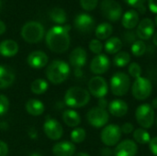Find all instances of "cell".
<instances>
[{"instance_id": "1", "label": "cell", "mask_w": 157, "mask_h": 156, "mask_svg": "<svg viewBox=\"0 0 157 156\" xmlns=\"http://www.w3.org/2000/svg\"><path fill=\"white\" fill-rule=\"evenodd\" d=\"M71 27L67 26H53L49 29L46 34V44L47 47L53 52L63 53L70 46V36L69 30Z\"/></svg>"}, {"instance_id": "2", "label": "cell", "mask_w": 157, "mask_h": 156, "mask_svg": "<svg viewBox=\"0 0 157 156\" xmlns=\"http://www.w3.org/2000/svg\"><path fill=\"white\" fill-rule=\"evenodd\" d=\"M69 64L62 60L52 61L46 69V76L53 85H60L63 83L70 74Z\"/></svg>"}, {"instance_id": "3", "label": "cell", "mask_w": 157, "mask_h": 156, "mask_svg": "<svg viewBox=\"0 0 157 156\" xmlns=\"http://www.w3.org/2000/svg\"><path fill=\"white\" fill-rule=\"evenodd\" d=\"M90 101L89 92L80 86L70 87L64 95V104L73 108H79L86 106Z\"/></svg>"}, {"instance_id": "4", "label": "cell", "mask_w": 157, "mask_h": 156, "mask_svg": "<svg viewBox=\"0 0 157 156\" xmlns=\"http://www.w3.org/2000/svg\"><path fill=\"white\" fill-rule=\"evenodd\" d=\"M21 37L29 43H37L44 37V27L37 21H29L21 29Z\"/></svg>"}, {"instance_id": "5", "label": "cell", "mask_w": 157, "mask_h": 156, "mask_svg": "<svg viewBox=\"0 0 157 156\" xmlns=\"http://www.w3.org/2000/svg\"><path fill=\"white\" fill-rule=\"evenodd\" d=\"M131 86V79L123 72H117L110 79V89L113 95L117 97L124 96L128 93Z\"/></svg>"}, {"instance_id": "6", "label": "cell", "mask_w": 157, "mask_h": 156, "mask_svg": "<svg viewBox=\"0 0 157 156\" xmlns=\"http://www.w3.org/2000/svg\"><path fill=\"white\" fill-rule=\"evenodd\" d=\"M135 118L143 129H150L153 127L155 120V109L149 104H142L136 108Z\"/></svg>"}, {"instance_id": "7", "label": "cell", "mask_w": 157, "mask_h": 156, "mask_svg": "<svg viewBox=\"0 0 157 156\" xmlns=\"http://www.w3.org/2000/svg\"><path fill=\"white\" fill-rule=\"evenodd\" d=\"M152 90H153V86L151 81L148 78L143 76L136 78L132 87V96L134 97L135 99L140 101L148 98L152 94Z\"/></svg>"}, {"instance_id": "8", "label": "cell", "mask_w": 157, "mask_h": 156, "mask_svg": "<svg viewBox=\"0 0 157 156\" xmlns=\"http://www.w3.org/2000/svg\"><path fill=\"white\" fill-rule=\"evenodd\" d=\"M121 138V129L117 124H109L103 128L100 133L101 142L108 147L118 144Z\"/></svg>"}, {"instance_id": "9", "label": "cell", "mask_w": 157, "mask_h": 156, "mask_svg": "<svg viewBox=\"0 0 157 156\" xmlns=\"http://www.w3.org/2000/svg\"><path fill=\"white\" fill-rule=\"evenodd\" d=\"M109 113L106 109H103L99 107H95L89 109L86 114L87 122L94 128L99 129L107 125L109 122Z\"/></svg>"}, {"instance_id": "10", "label": "cell", "mask_w": 157, "mask_h": 156, "mask_svg": "<svg viewBox=\"0 0 157 156\" xmlns=\"http://www.w3.org/2000/svg\"><path fill=\"white\" fill-rule=\"evenodd\" d=\"M102 15L110 21H118L122 15V7L115 0H103L100 4Z\"/></svg>"}, {"instance_id": "11", "label": "cell", "mask_w": 157, "mask_h": 156, "mask_svg": "<svg viewBox=\"0 0 157 156\" xmlns=\"http://www.w3.org/2000/svg\"><path fill=\"white\" fill-rule=\"evenodd\" d=\"M88 92L97 98H103L109 92L106 79L99 75L92 77L88 82Z\"/></svg>"}, {"instance_id": "12", "label": "cell", "mask_w": 157, "mask_h": 156, "mask_svg": "<svg viewBox=\"0 0 157 156\" xmlns=\"http://www.w3.org/2000/svg\"><path fill=\"white\" fill-rule=\"evenodd\" d=\"M43 131L46 136L52 141H57L61 139L63 134V129L60 122L57 121L55 119L49 117L45 120L43 123Z\"/></svg>"}, {"instance_id": "13", "label": "cell", "mask_w": 157, "mask_h": 156, "mask_svg": "<svg viewBox=\"0 0 157 156\" xmlns=\"http://www.w3.org/2000/svg\"><path fill=\"white\" fill-rule=\"evenodd\" d=\"M110 66V61L105 54H98L93 58L90 63V70L95 74H105Z\"/></svg>"}, {"instance_id": "14", "label": "cell", "mask_w": 157, "mask_h": 156, "mask_svg": "<svg viewBox=\"0 0 157 156\" xmlns=\"http://www.w3.org/2000/svg\"><path fill=\"white\" fill-rule=\"evenodd\" d=\"M75 27L82 33H89L95 27V20L90 15L82 13L75 17Z\"/></svg>"}, {"instance_id": "15", "label": "cell", "mask_w": 157, "mask_h": 156, "mask_svg": "<svg viewBox=\"0 0 157 156\" xmlns=\"http://www.w3.org/2000/svg\"><path fill=\"white\" fill-rule=\"evenodd\" d=\"M137 152L138 146L134 141L124 140L116 146L114 156H136Z\"/></svg>"}, {"instance_id": "16", "label": "cell", "mask_w": 157, "mask_h": 156, "mask_svg": "<svg viewBox=\"0 0 157 156\" xmlns=\"http://www.w3.org/2000/svg\"><path fill=\"white\" fill-rule=\"evenodd\" d=\"M136 33L142 40H149L155 34V22L151 18H144L138 24Z\"/></svg>"}, {"instance_id": "17", "label": "cell", "mask_w": 157, "mask_h": 156, "mask_svg": "<svg viewBox=\"0 0 157 156\" xmlns=\"http://www.w3.org/2000/svg\"><path fill=\"white\" fill-rule=\"evenodd\" d=\"M49 58L47 54L41 51H35L29 54L27 58L28 64L33 69H41L48 63Z\"/></svg>"}, {"instance_id": "18", "label": "cell", "mask_w": 157, "mask_h": 156, "mask_svg": "<svg viewBox=\"0 0 157 156\" xmlns=\"http://www.w3.org/2000/svg\"><path fill=\"white\" fill-rule=\"evenodd\" d=\"M87 53L86 51L82 47H77L72 51L69 56L70 63L75 69H81L86 63Z\"/></svg>"}, {"instance_id": "19", "label": "cell", "mask_w": 157, "mask_h": 156, "mask_svg": "<svg viewBox=\"0 0 157 156\" xmlns=\"http://www.w3.org/2000/svg\"><path fill=\"white\" fill-rule=\"evenodd\" d=\"M16 79L14 70L7 65L0 64V89L9 87Z\"/></svg>"}, {"instance_id": "20", "label": "cell", "mask_w": 157, "mask_h": 156, "mask_svg": "<svg viewBox=\"0 0 157 156\" xmlns=\"http://www.w3.org/2000/svg\"><path fill=\"white\" fill-rule=\"evenodd\" d=\"M75 153V146L72 142L63 141L55 143L52 147L54 156H73Z\"/></svg>"}, {"instance_id": "21", "label": "cell", "mask_w": 157, "mask_h": 156, "mask_svg": "<svg viewBox=\"0 0 157 156\" xmlns=\"http://www.w3.org/2000/svg\"><path fill=\"white\" fill-rule=\"evenodd\" d=\"M129 109L128 104L122 99H114L109 104V113L117 118L123 117L127 114Z\"/></svg>"}, {"instance_id": "22", "label": "cell", "mask_w": 157, "mask_h": 156, "mask_svg": "<svg viewBox=\"0 0 157 156\" xmlns=\"http://www.w3.org/2000/svg\"><path fill=\"white\" fill-rule=\"evenodd\" d=\"M18 51V45L13 40H5L0 42V54L4 57H13Z\"/></svg>"}, {"instance_id": "23", "label": "cell", "mask_w": 157, "mask_h": 156, "mask_svg": "<svg viewBox=\"0 0 157 156\" xmlns=\"http://www.w3.org/2000/svg\"><path fill=\"white\" fill-rule=\"evenodd\" d=\"M121 23L125 29H134L139 24V14L137 13L136 10H133V9L128 10L122 16Z\"/></svg>"}, {"instance_id": "24", "label": "cell", "mask_w": 157, "mask_h": 156, "mask_svg": "<svg viewBox=\"0 0 157 156\" xmlns=\"http://www.w3.org/2000/svg\"><path fill=\"white\" fill-rule=\"evenodd\" d=\"M63 120L68 127L76 128L81 123V117L75 110L66 109L63 113Z\"/></svg>"}, {"instance_id": "25", "label": "cell", "mask_w": 157, "mask_h": 156, "mask_svg": "<svg viewBox=\"0 0 157 156\" xmlns=\"http://www.w3.org/2000/svg\"><path fill=\"white\" fill-rule=\"evenodd\" d=\"M26 110L29 115L36 117V116H40L41 114H43L45 110V107L40 100L31 98L28 100L26 103Z\"/></svg>"}, {"instance_id": "26", "label": "cell", "mask_w": 157, "mask_h": 156, "mask_svg": "<svg viewBox=\"0 0 157 156\" xmlns=\"http://www.w3.org/2000/svg\"><path fill=\"white\" fill-rule=\"evenodd\" d=\"M121 48L122 42L121 40L119 39L118 37H112L108 39L104 45V49L106 52H108L109 54H117L118 52H120Z\"/></svg>"}, {"instance_id": "27", "label": "cell", "mask_w": 157, "mask_h": 156, "mask_svg": "<svg viewBox=\"0 0 157 156\" xmlns=\"http://www.w3.org/2000/svg\"><path fill=\"white\" fill-rule=\"evenodd\" d=\"M113 32V28L109 23L104 22L99 24L96 29V37L98 40H107Z\"/></svg>"}, {"instance_id": "28", "label": "cell", "mask_w": 157, "mask_h": 156, "mask_svg": "<svg viewBox=\"0 0 157 156\" xmlns=\"http://www.w3.org/2000/svg\"><path fill=\"white\" fill-rule=\"evenodd\" d=\"M48 88H49L48 82L41 78L35 79L30 85V90L35 95H42L48 90Z\"/></svg>"}, {"instance_id": "29", "label": "cell", "mask_w": 157, "mask_h": 156, "mask_svg": "<svg viewBox=\"0 0 157 156\" xmlns=\"http://www.w3.org/2000/svg\"><path fill=\"white\" fill-rule=\"evenodd\" d=\"M50 17L53 22H55L59 25L64 24L67 20V16H66L65 11L60 7L52 8L50 11Z\"/></svg>"}, {"instance_id": "30", "label": "cell", "mask_w": 157, "mask_h": 156, "mask_svg": "<svg viewBox=\"0 0 157 156\" xmlns=\"http://www.w3.org/2000/svg\"><path fill=\"white\" fill-rule=\"evenodd\" d=\"M133 139L135 141V143H138L140 144H147L149 143L150 140H151V136L149 134V132L145 130V129H136L133 133Z\"/></svg>"}, {"instance_id": "31", "label": "cell", "mask_w": 157, "mask_h": 156, "mask_svg": "<svg viewBox=\"0 0 157 156\" xmlns=\"http://www.w3.org/2000/svg\"><path fill=\"white\" fill-rule=\"evenodd\" d=\"M130 61H131V55L127 51H120L114 56L113 63L117 67H124L128 65Z\"/></svg>"}, {"instance_id": "32", "label": "cell", "mask_w": 157, "mask_h": 156, "mask_svg": "<svg viewBox=\"0 0 157 156\" xmlns=\"http://www.w3.org/2000/svg\"><path fill=\"white\" fill-rule=\"evenodd\" d=\"M86 132L83 128H75L71 132V141L73 143H81L86 140Z\"/></svg>"}, {"instance_id": "33", "label": "cell", "mask_w": 157, "mask_h": 156, "mask_svg": "<svg viewBox=\"0 0 157 156\" xmlns=\"http://www.w3.org/2000/svg\"><path fill=\"white\" fill-rule=\"evenodd\" d=\"M146 51V44L144 43V40H136L133 42L132 46V52L134 56L136 57H141L143 56Z\"/></svg>"}, {"instance_id": "34", "label": "cell", "mask_w": 157, "mask_h": 156, "mask_svg": "<svg viewBox=\"0 0 157 156\" xmlns=\"http://www.w3.org/2000/svg\"><path fill=\"white\" fill-rule=\"evenodd\" d=\"M128 71H129V74L132 77H133L135 79L141 77V74H142V67H141V65L139 63H132L129 65Z\"/></svg>"}, {"instance_id": "35", "label": "cell", "mask_w": 157, "mask_h": 156, "mask_svg": "<svg viewBox=\"0 0 157 156\" xmlns=\"http://www.w3.org/2000/svg\"><path fill=\"white\" fill-rule=\"evenodd\" d=\"M89 49L90 51L95 53V54H100L102 50H103V44L101 43V41L99 40H92L89 42Z\"/></svg>"}, {"instance_id": "36", "label": "cell", "mask_w": 157, "mask_h": 156, "mask_svg": "<svg viewBox=\"0 0 157 156\" xmlns=\"http://www.w3.org/2000/svg\"><path fill=\"white\" fill-rule=\"evenodd\" d=\"M9 109V100L7 97L0 94V116L5 115Z\"/></svg>"}, {"instance_id": "37", "label": "cell", "mask_w": 157, "mask_h": 156, "mask_svg": "<svg viewBox=\"0 0 157 156\" xmlns=\"http://www.w3.org/2000/svg\"><path fill=\"white\" fill-rule=\"evenodd\" d=\"M98 2V0H80V5L85 10L91 11L97 7Z\"/></svg>"}, {"instance_id": "38", "label": "cell", "mask_w": 157, "mask_h": 156, "mask_svg": "<svg viewBox=\"0 0 157 156\" xmlns=\"http://www.w3.org/2000/svg\"><path fill=\"white\" fill-rule=\"evenodd\" d=\"M121 132H123L124 134H130L132 133L134 131V127L132 123L130 122H126L121 126Z\"/></svg>"}, {"instance_id": "39", "label": "cell", "mask_w": 157, "mask_h": 156, "mask_svg": "<svg viewBox=\"0 0 157 156\" xmlns=\"http://www.w3.org/2000/svg\"><path fill=\"white\" fill-rule=\"evenodd\" d=\"M149 149L155 156H157V136L154 137L149 142Z\"/></svg>"}, {"instance_id": "40", "label": "cell", "mask_w": 157, "mask_h": 156, "mask_svg": "<svg viewBox=\"0 0 157 156\" xmlns=\"http://www.w3.org/2000/svg\"><path fill=\"white\" fill-rule=\"evenodd\" d=\"M128 5H130L131 6L133 7H141L143 6H144V3L146 0H124Z\"/></svg>"}, {"instance_id": "41", "label": "cell", "mask_w": 157, "mask_h": 156, "mask_svg": "<svg viewBox=\"0 0 157 156\" xmlns=\"http://www.w3.org/2000/svg\"><path fill=\"white\" fill-rule=\"evenodd\" d=\"M7 154H8L7 144L5 142L0 141V156H6Z\"/></svg>"}, {"instance_id": "42", "label": "cell", "mask_w": 157, "mask_h": 156, "mask_svg": "<svg viewBox=\"0 0 157 156\" xmlns=\"http://www.w3.org/2000/svg\"><path fill=\"white\" fill-rule=\"evenodd\" d=\"M148 6L152 12L157 14V0H148Z\"/></svg>"}, {"instance_id": "43", "label": "cell", "mask_w": 157, "mask_h": 156, "mask_svg": "<svg viewBox=\"0 0 157 156\" xmlns=\"http://www.w3.org/2000/svg\"><path fill=\"white\" fill-rule=\"evenodd\" d=\"M101 155L102 156H112L113 155V151L109 148H103L101 150Z\"/></svg>"}, {"instance_id": "44", "label": "cell", "mask_w": 157, "mask_h": 156, "mask_svg": "<svg viewBox=\"0 0 157 156\" xmlns=\"http://www.w3.org/2000/svg\"><path fill=\"white\" fill-rule=\"evenodd\" d=\"M98 107L103 108V109H106V108L109 107L108 101L104 97L103 98H99V100H98Z\"/></svg>"}, {"instance_id": "45", "label": "cell", "mask_w": 157, "mask_h": 156, "mask_svg": "<svg viewBox=\"0 0 157 156\" xmlns=\"http://www.w3.org/2000/svg\"><path fill=\"white\" fill-rule=\"evenodd\" d=\"M6 24H5L2 20H0V35L4 34L5 31H6Z\"/></svg>"}, {"instance_id": "46", "label": "cell", "mask_w": 157, "mask_h": 156, "mask_svg": "<svg viewBox=\"0 0 157 156\" xmlns=\"http://www.w3.org/2000/svg\"><path fill=\"white\" fill-rule=\"evenodd\" d=\"M151 106H152V108L155 109H157V97H155L153 101H152V104H151Z\"/></svg>"}, {"instance_id": "47", "label": "cell", "mask_w": 157, "mask_h": 156, "mask_svg": "<svg viewBox=\"0 0 157 156\" xmlns=\"http://www.w3.org/2000/svg\"><path fill=\"white\" fill-rule=\"evenodd\" d=\"M153 41H154V43H155V45H156V46H157V32H155V33L154 34V38H153Z\"/></svg>"}, {"instance_id": "48", "label": "cell", "mask_w": 157, "mask_h": 156, "mask_svg": "<svg viewBox=\"0 0 157 156\" xmlns=\"http://www.w3.org/2000/svg\"><path fill=\"white\" fill-rule=\"evenodd\" d=\"M75 156H90L88 154L86 153H78L76 154H75Z\"/></svg>"}, {"instance_id": "49", "label": "cell", "mask_w": 157, "mask_h": 156, "mask_svg": "<svg viewBox=\"0 0 157 156\" xmlns=\"http://www.w3.org/2000/svg\"><path fill=\"white\" fill-rule=\"evenodd\" d=\"M29 156H41V154H39V153H36V152H35V153H32V154H31Z\"/></svg>"}, {"instance_id": "50", "label": "cell", "mask_w": 157, "mask_h": 156, "mask_svg": "<svg viewBox=\"0 0 157 156\" xmlns=\"http://www.w3.org/2000/svg\"><path fill=\"white\" fill-rule=\"evenodd\" d=\"M155 25H156L157 26V16L155 17Z\"/></svg>"}, {"instance_id": "51", "label": "cell", "mask_w": 157, "mask_h": 156, "mask_svg": "<svg viewBox=\"0 0 157 156\" xmlns=\"http://www.w3.org/2000/svg\"><path fill=\"white\" fill-rule=\"evenodd\" d=\"M155 123H156V126H157V117H156V120H155Z\"/></svg>"}, {"instance_id": "52", "label": "cell", "mask_w": 157, "mask_h": 156, "mask_svg": "<svg viewBox=\"0 0 157 156\" xmlns=\"http://www.w3.org/2000/svg\"><path fill=\"white\" fill-rule=\"evenodd\" d=\"M0 7H1V0H0Z\"/></svg>"}]
</instances>
